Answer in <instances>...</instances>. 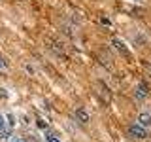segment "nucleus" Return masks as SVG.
<instances>
[{
	"mask_svg": "<svg viewBox=\"0 0 151 142\" xmlns=\"http://www.w3.org/2000/svg\"><path fill=\"white\" fill-rule=\"evenodd\" d=\"M127 133H129L130 138H136V140H145L147 138V129H144V127L138 125V123H130V125L127 127Z\"/></svg>",
	"mask_w": 151,
	"mask_h": 142,
	"instance_id": "1",
	"label": "nucleus"
},
{
	"mask_svg": "<svg viewBox=\"0 0 151 142\" xmlns=\"http://www.w3.org/2000/svg\"><path fill=\"white\" fill-rule=\"evenodd\" d=\"M130 42H132V46H136V47H145V46H147V36H145L144 34V32H142V30H130Z\"/></svg>",
	"mask_w": 151,
	"mask_h": 142,
	"instance_id": "2",
	"label": "nucleus"
},
{
	"mask_svg": "<svg viewBox=\"0 0 151 142\" xmlns=\"http://www.w3.org/2000/svg\"><path fill=\"white\" fill-rule=\"evenodd\" d=\"M134 97L138 99V101H145V99L149 97V89L144 82H138L134 85Z\"/></svg>",
	"mask_w": 151,
	"mask_h": 142,
	"instance_id": "3",
	"label": "nucleus"
},
{
	"mask_svg": "<svg viewBox=\"0 0 151 142\" xmlns=\"http://www.w3.org/2000/svg\"><path fill=\"white\" fill-rule=\"evenodd\" d=\"M111 46H113V49L119 51L121 55H125V57H129V55H130L129 47H127V44L121 40V38H111Z\"/></svg>",
	"mask_w": 151,
	"mask_h": 142,
	"instance_id": "4",
	"label": "nucleus"
},
{
	"mask_svg": "<svg viewBox=\"0 0 151 142\" xmlns=\"http://www.w3.org/2000/svg\"><path fill=\"white\" fill-rule=\"evenodd\" d=\"M136 123L142 125L144 129H149V127H151V114L149 112H140L138 117H136Z\"/></svg>",
	"mask_w": 151,
	"mask_h": 142,
	"instance_id": "5",
	"label": "nucleus"
},
{
	"mask_svg": "<svg viewBox=\"0 0 151 142\" xmlns=\"http://www.w3.org/2000/svg\"><path fill=\"white\" fill-rule=\"evenodd\" d=\"M76 120H78L79 123H89V120H91V117H89V114L83 110V108H78V110H76Z\"/></svg>",
	"mask_w": 151,
	"mask_h": 142,
	"instance_id": "6",
	"label": "nucleus"
},
{
	"mask_svg": "<svg viewBox=\"0 0 151 142\" xmlns=\"http://www.w3.org/2000/svg\"><path fill=\"white\" fill-rule=\"evenodd\" d=\"M45 142H60V140L57 138V136H53V135H47L45 136Z\"/></svg>",
	"mask_w": 151,
	"mask_h": 142,
	"instance_id": "7",
	"label": "nucleus"
},
{
	"mask_svg": "<svg viewBox=\"0 0 151 142\" xmlns=\"http://www.w3.org/2000/svg\"><path fill=\"white\" fill-rule=\"evenodd\" d=\"M4 127H6V117H4L2 114H0V131H2Z\"/></svg>",
	"mask_w": 151,
	"mask_h": 142,
	"instance_id": "8",
	"label": "nucleus"
},
{
	"mask_svg": "<svg viewBox=\"0 0 151 142\" xmlns=\"http://www.w3.org/2000/svg\"><path fill=\"white\" fill-rule=\"evenodd\" d=\"M6 66H8V64H6V61H4L2 57H0V70H4V68H6Z\"/></svg>",
	"mask_w": 151,
	"mask_h": 142,
	"instance_id": "9",
	"label": "nucleus"
},
{
	"mask_svg": "<svg viewBox=\"0 0 151 142\" xmlns=\"http://www.w3.org/2000/svg\"><path fill=\"white\" fill-rule=\"evenodd\" d=\"M100 21L104 23V25H108V27H110V25H111V21H110V19H108V17H102V19H100Z\"/></svg>",
	"mask_w": 151,
	"mask_h": 142,
	"instance_id": "10",
	"label": "nucleus"
},
{
	"mask_svg": "<svg viewBox=\"0 0 151 142\" xmlns=\"http://www.w3.org/2000/svg\"><path fill=\"white\" fill-rule=\"evenodd\" d=\"M12 142H27V140H25V138H19V136H17V138H13Z\"/></svg>",
	"mask_w": 151,
	"mask_h": 142,
	"instance_id": "11",
	"label": "nucleus"
},
{
	"mask_svg": "<svg viewBox=\"0 0 151 142\" xmlns=\"http://www.w3.org/2000/svg\"><path fill=\"white\" fill-rule=\"evenodd\" d=\"M134 2H136V0H134Z\"/></svg>",
	"mask_w": 151,
	"mask_h": 142,
	"instance_id": "12",
	"label": "nucleus"
}]
</instances>
